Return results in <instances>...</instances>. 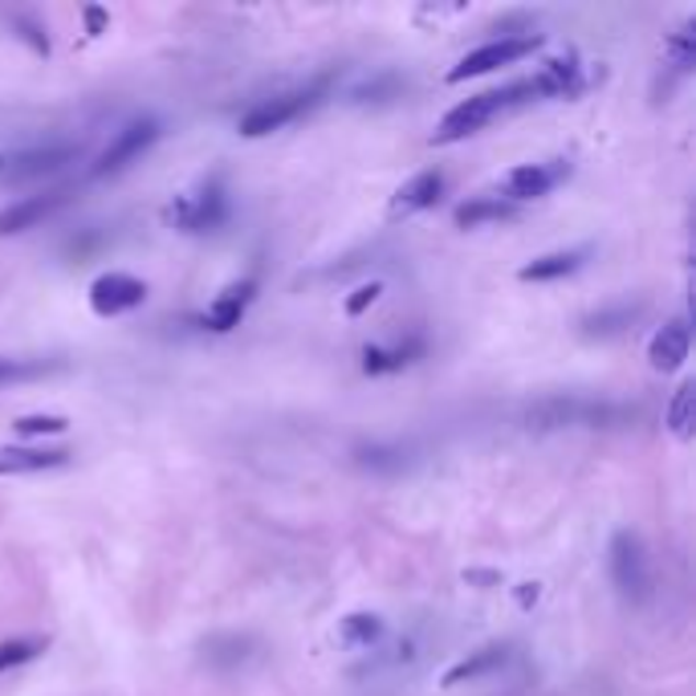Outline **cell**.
I'll return each mask as SVG.
<instances>
[{"label": "cell", "instance_id": "obj_1", "mask_svg": "<svg viewBox=\"0 0 696 696\" xmlns=\"http://www.w3.org/2000/svg\"><path fill=\"white\" fill-rule=\"evenodd\" d=\"M534 99H541L538 78L513 82V85H505V90H484V94L465 99L460 106H453V111L444 114L436 135H432V142H456V139H465V135H477V130H481L484 123H493L498 114L513 111V106H522V102H534Z\"/></svg>", "mask_w": 696, "mask_h": 696}, {"label": "cell", "instance_id": "obj_2", "mask_svg": "<svg viewBox=\"0 0 696 696\" xmlns=\"http://www.w3.org/2000/svg\"><path fill=\"white\" fill-rule=\"evenodd\" d=\"M631 408L612 403V399H591V396H550L538 399L526 412V424L538 432H555V427H615L631 420Z\"/></svg>", "mask_w": 696, "mask_h": 696}, {"label": "cell", "instance_id": "obj_3", "mask_svg": "<svg viewBox=\"0 0 696 696\" xmlns=\"http://www.w3.org/2000/svg\"><path fill=\"white\" fill-rule=\"evenodd\" d=\"M327 90H330V78H318V82L301 85V90H289V94L256 102L253 111L241 118V135L244 139H261V135H273V130L298 123L301 114H310L318 102L327 99Z\"/></svg>", "mask_w": 696, "mask_h": 696}, {"label": "cell", "instance_id": "obj_4", "mask_svg": "<svg viewBox=\"0 0 696 696\" xmlns=\"http://www.w3.org/2000/svg\"><path fill=\"white\" fill-rule=\"evenodd\" d=\"M163 220L175 228H184V232H216V228L228 220V196H225V184H220V175L213 180H204L196 192H187V196H175L163 208Z\"/></svg>", "mask_w": 696, "mask_h": 696}, {"label": "cell", "instance_id": "obj_5", "mask_svg": "<svg viewBox=\"0 0 696 696\" xmlns=\"http://www.w3.org/2000/svg\"><path fill=\"white\" fill-rule=\"evenodd\" d=\"M541 45V33H522V37H498V42L481 45V49H472V54L460 57V66L448 70V82H469V78H481V73H493L501 66H513V61H522L529 57L534 49Z\"/></svg>", "mask_w": 696, "mask_h": 696}, {"label": "cell", "instance_id": "obj_6", "mask_svg": "<svg viewBox=\"0 0 696 696\" xmlns=\"http://www.w3.org/2000/svg\"><path fill=\"white\" fill-rule=\"evenodd\" d=\"M612 579L619 586V595L631 598V603L648 598V586H652L648 555H643V541L636 534H627V529H619L612 538Z\"/></svg>", "mask_w": 696, "mask_h": 696}, {"label": "cell", "instance_id": "obj_7", "mask_svg": "<svg viewBox=\"0 0 696 696\" xmlns=\"http://www.w3.org/2000/svg\"><path fill=\"white\" fill-rule=\"evenodd\" d=\"M159 139V123L156 118H130L127 127L118 130L111 142H106V151H102L99 159H94V168H90V175H114V171H123L127 163H135V159L151 147V142Z\"/></svg>", "mask_w": 696, "mask_h": 696}, {"label": "cell", "instance_id": "obj_8", "mask_svg": "<svg viewBox=\"0 0 696 696\" xmlns=\"http://www.w3.org/2000/svg\"><path fill=\"white\" fill-rule=\"evenodd\" d=\"M78 156H82V147H78V142H45V147H33V151H21V156L9 159V163H4V180L21 184V180L54 175V171H61Z\"/></svg>", "mask_w": 696, "mask_h": 696}, {"label": "cell", "instance_id": "obj_9", "mask_svg": "<svg viewBox=\"0 0 696 696\" xmlns=\"http://www.w3.org/2000/svg\"><path fill=\"white\" fill-rule=\"evenodd\" d=\"M142 298H147V285L139 277H130V273H102L99 282L90 285V306L102 318L135 310V306H142Z\"/></svg>", "mask_w": 696, "mask_h": 696}, {"label": "cell", "instance_id": "obj_10", "mask_svg": "<svg viewBox=\"0 0 696 696\" xmlns=\"http://www.w3.org/2000/svg\"><path fill=\"white\" fill-rule=\"evenodd\" d=\"M70 204V192L66 187H54V192H42V196H25L9 204L4 213H0V237H13V232H25V228L42 225L57 208H66Z\"/></svg>", "mask_w": 696, "mask_h": 696}, {"label": "cell", "instance_id": "obj_11", "mask_svg": "<svg viewBox=\"0 0 696 696\" xmlns=\"http://www.w3.org/2000/svg\"><path fill=\"white\" fill-rule=\"evenodd\" d=\"M567 175V163H522L505 175V196L510 199H538Z\"/></svg>", "mask_w": 696, "mask_h": 696}, {"label": "cell", "instance_id": "obj_12", "mask_svg": "<svg viewBox=\"0 0 696 696\" xmlns=\"http://www.w3.org/2000/svg\"><path fill=\"white\" fill-rule=\"evenodd\" d=\"M427 351V342L420 339V334H412V339H403V342H391V346H367L363 351V370L367 375H396V370L403 367H412L415 358Z\"/></svg>", "mask_w": 696, "mask_h": 696}, {"label": "cell", "instance_id": "obj_13", "mask_svg": "<svg viewBox=\"0 0 696 696\" xmlns=\"http://www.w3.org/2000/svg\"><path fill=\"white\" fill-rule=\"evenodd\" d=\"M253 294H256V277H241V282H232L225 294H220V298L208 306V313H204V327H208V330L241 327V313L249 310Z\"/></svg>", "mask_w": 696, "mask_h": 696}, {"label": "cell", "instance_id": "obj_14", "mask_svg": "<svg viewBox=\"0 0 696 696\" xmlns=\"http://www.w3.org/2000/svg\"><path fill=\"white\" fill-rule=\"evenodd\" d=\"M70 465L66 448H0V477H25Z\"/></svg>", "mask_w": 696, "mask_h": 696}, {"label": "cell", "instance_id": "obj_15", "mask_svg": "<svg viewBox=\"0 0 696 696\" xmlns=\"http://www.w3.org/2000/svg\"><path fill=\"white\" fill-rule=\"evenodd\" d=\"M510 664V648L505 643H489V648H481V652H472L469 660H460V664H453V669L444 672V688H460V684H472L481 681V676H493L498 669H505Z\"/></svg>", "mask_w": 696, "mask_h": 696}, {"label": "cell", "instance_id": "obj_16", "mask_svg": "<svg viewBox=\"0 0 696 696\" xmlns=\"http://www.w3.org/2000/svg\"><path fill=\"white\" fill-rule=\"evenodd\" d=\"M444 192V175L441 171H420L415 180H408V184L399 187L396 199H391V216H412L420 213V208H427V204H436Z\"/></svg>", "mask_w": 696, "mask_h": 696}, {"label": "cell", "instance_id": "obj_17", "mask_svg": "<svg viewBox=\"0 0 696 696\" xmlns=\"http://www.w3.org/2000/svg\"><path fill=\"white\" fill-rule=\"evenodd\" d=\"M648 358L655 370H676L688 358V327L684 322H669L660 327L648 342Z\"/></svg>", "mask_w": 696, "mask_h": 696}, {"label": "cell", "instance_id": "obj_18", "mask_svg": "<svg viewBox=\"0 0 696 696\" xmlns=\"http://www.w3.org/2000/svg\"><path fill=\"white\" fill-rule=\"evenodd\" d=\"M541 99H570L583 90V73H579V61L574 57H558V61H546V70L538 73Z\"/></svg>", "mask_w": 696, "mask_h": 696}, {"label": "cell", "instance_id": "obj_19", "mask_svg": "<svg viewBox=\"0 0 696 696\" xmlns=\"http://www.w3.org/2000/svg\"><path fill=\"white\" fill-rule=\"evenodd\" d=\"M517 208H513L510 199H493V196H477L469 204H460L453 213V220L460 228H481V225H498V220H513Z\"/></svg>", "mask_w": 696, "mask_h": 696}, {"label": "cell", "instance_id": "obj_20", "mask_svg": "<svg viewBox=\"0 0 696 696\" xmlns=\"http://www.w3.org/2000/svg\"><path fill=\"white\" fill-rule=\"evenodd\" d=\"M586 249H570V253H546L538 256V261H529V265H522V282H558V277H567V273H574L579 265H583Z\"/></svg>", "mask_w": 696, "mask_h": 696}, {"label": "cell", "instance_id": "obj_21", "mask_svg": "<svg viewBox=\"0 0 696 696\" xmlns=\"http://www.w3.org/2000/svg\"><path fill=\"white\" fill-rule=\"evenodd\" d=\"M379 636H384V619H379V615L358 612V615H346L339 624V640L346 643V648H355V652L379 643Z\"/></svg>", "mask_w": 696, "mask_h": 696}, {"label": "cell", "instance_id": "obj_22", "mask_svg": "<svg viewBox=\"0 0 696 696\" xmlns=\"http://www.w3.org/2000/svg\"><path fill=\"white\" fill-rule=\"evenodd\" d=\"M249 648H253L249 636H213V640L204 643V660L213 669H232V664L249 660Z\"/></svg>", "mask_w": 696, "mask_h": 696}, {"label": "cell", "instance_id": "obj_23", "mask_svg": "<svg viewBox=\"0 0 696 696\" xmlns=\"http://www.w3.org/2000/svg\"><path fill=\"white\" fill-rule=\"evenodd\" d=\"M54 370H61V363H49V358H0V387L28 384V379H42V375H54Z\"/></svg>", "mask_w": 696, "mask_h": 696}, {"label": "cell", "instance_id": "obj_24", "mask_svg": "<svg viewBox=\"0 0 696 696\" xmlns=\"http://www.w3.org/2000/svg\"><path fill=\"white\" fill-rule=\"evenodd\" d=\"M636 313H640V306H612V310L591 313L583 327H586V334H619L624 327H631Z\"/></svg>", "mask_w": 696, "mask_h": 696}, {"label": "cell", "instance_id": "obj_25", "mask_svg": "<svg viewBox=\"0 0 696 696\" xmlns=\"http://www.w3.org/2000/svg\"><path fill=\"white\" fill-rule=\"evenodd\" d=\"M42 652H45V640H37V636H28V640H4L0 643V672L21 669V664L37 660Z\"/></svg>", "mask_w": 696, "mask_h": 696}, {"label": "cell", "instance_id": "obj_26", "mask_svg": "<svg viewBox=\"0 0 696 696\" xmlns=\"http://www.w3.org/2000/svg\"><path fill=\"white\" fill-rule=\"evenodd\" d=\"M358 465H367V469H375V472H399L408 465V453H403V448L370 444V448H358Z\"/></svg>", "mask_w": 696, "mask_h": 696}, {"label": "cell", "instance_id": "obj_27", "mask_svg": "<svg viewBox=\"0 0 696 696\" xmlns=\"http://www.w3.org/2000/svg\"><path fill=\"white\" fill-rule=\"evenodd\" d=\"M696 61V37L688 33V28H681V33H672L669 37V66L676 73H688Z\"/></svg>", "mask_w": 696, "mask_h": 696}, {"label": "cell", "instance_id": "obj_28", "mask_svg": "<svg viewBox=\"0 0 696 696\" xmlns=\"http://www.w3.org/2000/svg\"><path fill=\"white\" fill-rule=\"evenodd\" d=\"M13 427L21 436H61L70 427V420L66 415H21Z\"/></svg>", "mask_w": 696, "mask_h": 696}, {"label": "cell", "instance_id": "obj_29", "mask_svg": "<svg viewBox=\"0 0 696 696\" xmlns=\"http://www.w3.org/2000/svg\"><path fill=\"white\" fill-rule=\"evenodd\" d=\"M669 424L676 436L693 432V384H681V391H676V399H672L669 408Z\"/></svg>", "mask_w": 696, "mask_h": 696}, {"label": "cell", "instance_id": "obj_30", "mask_svg": "<svg viewBox=\"0 0 696 696\" xmlns=\"http://www.w3.org/2000/svg\"><path fill=\"white\" fill-rule=\"evenodd\" d=\"M379 294H384V285H379V282H370V285H358L355 294H351V298H346V313H351V318H358V313L367 310V306H375V298H379Z\"/></svg>", "mask_w": 696, "mask_h": 696}, {"label": "cell", "instance_id": "obj_31", "mask_svg": "<svg viewBox=\"0 0 696 696\" xmlns=\"http://www.w3.org/2000/svg\"><path fill=\"white\" fill-rule=\"evenodd\" d=\"M85 21H90V28L99 33V28L106 25V13H102V9H85Z\"/></svg>", "mask_w": 696, "mask_h": 696}, {"label": "cell", "instance_id": "obj_32", "mask_svg": "<svg viewBox=\"0 0 696 696\" xmlns=\"http://www.w3.org/2000/svg\"><path fill=\"white\" fill-rule=\"evenodd\" d=\"M517 598H522V603H526V607H529V603L538 598V586H526V591H522V595H517Z\"/></svg>", "mask_w": 696, "mask_h": 696}, {"label": "cell", "instance_id": "obj_33", "mask_svg": "<svg viewBox=\"0 0 696 696\" xmlns=\"http://www.w3.org/2000/svg\"><path fill=\"white\" fill-rule=\"evenodd\" d=\"M4 163H9V156H0V175H4Z\"/></svg>", "mask_w": 696, "mask_h": 696}]
</instances>
